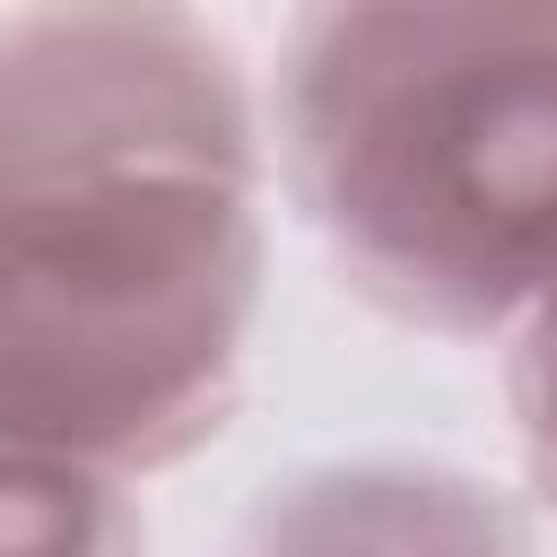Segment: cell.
Returning a JSON list of instances; mask_svg holds the SVG:
<instances>
[{
  "mask_svg": "<svg viewBox=\"0 0 557 557\" xmlns=\"http://www.w3.org/2000/svg\"><path fill=\"white\" fill-rule=\"evenodd\" d=\"M261 104L165 0L0 17V435L148 479L226 435L261 313Z\"/></svg>",
  "mask_w": 557,
  "mask_h": 557,
  "instance_id": "6da1fadb",
  "label": "cell"
},
{
  "mask_svg": "<svg viewBox=\"0 0 557 557\" xmlns=\"http://www.w3.org/2000/svg\"><path fill=\"white\" fill-rule=\"evenodd\" d=\"M278 174L331 270L392 322L487 339L557 287V9H305L270 87Z\"/></svg>",
  "mask_w": 557,
  "mask_h": 557,
  "instance_id": "7a4b0ae2",
  "label": "cell"
},
{
  "mask_svg": "<svg viewBox=\"0 0 557 557\" xmlns=\"http://www.w3.org/2000/svg\"><path fill=\"white\" fill-rule=\"evenodd\" d=\"M235 557H531L522 513L461 461L357 453L287 470L235 531Z\"/></svg>",
  "mask_w": 557,
  "mask_h": 557,
  "instance_id": "3957f363",
  "label": "cell"
},
{
  "mask_svg": "<svg viewBox=\"0 0 557 557\" xmlns=\"http://www.w3.org/2000/svg\"><path fill=\"white\" fill-rule=\"evenodd\" d=\"M0 557H148L131 479L0 435Z\"/></svg>",
  "mask_w": 557,
  "mask_h": 557,
  "instance_id": "277c9868",
  "label": "cell"
},
{
  "mask_svg": "<svg viewBox=\"0 0 557 557\" xmlns=\"http://www.w3.org/2000/svg\"><path fill=\"white\" fill-rule=\"evenodd\" d=\"M505 400H513V435H522L531 487L557 505V287L513 322V348H505Z\"/></svg>",
  "mask_w": 557,
  "mask_h": 557,
  "instance_id": "5b68a950",
  "label": "cell"
}]
</instances>
